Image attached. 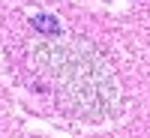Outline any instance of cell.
<instances>
[{
    "label": "cell",
    "instance_id": "cell-1",
    "mask_svg": "<svg viewBox=\"0 0 150 138\" xmlns=\"http://www.w3.org/2000/svg\"><path fill=\"white\" fill-rule=\"evenodd\" d=\"M30 24L36 30H42V33H57V21L51 15H36V18H30Z\"/></svg>",
    "mask_w": 150,
    "mask_h": 138
}]
</instances>
